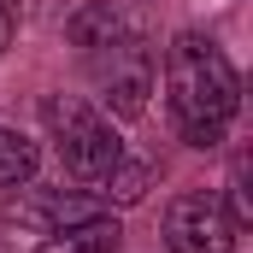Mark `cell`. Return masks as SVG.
<instances>
[{
    "instance_id": "obj_2",
    "label": "cell",
    "mask_w": 253,
    "mask_h": 253,
    "mask_svg": "<svg viewBox=\"0 0 253 253\" xmlns=\"http://www.w3.org/2000/svg\"><path fill=\"white\" fill-rule=\"evenodd\" d=\"M42 118H47V135H53V147H59L65 171H71L83 189L112 194V200H135V194L147 189V165H135L124 153V135L106 124L88 100L53 94V100L42 106Z\"/></svg>"
},
{
    "instance_id": "obj_9",
    "label": "cell",
    "mask_w": 253,
    "mask_h": 253,
    "mask_svg": "<svg viewBox=\"0 0 253 253\" xmlns=\"http://www.w3.org/2000/svg\"><path fill=\"white\" fill-rule=\"evenodd\" d=\"M12 36H18V0H0V53L12 47Z\"/></svg>"
},
{
    "instance_id": "obj_6",
    "label": "cell",
    "mask_w": 253,
    "mask_h": 253,
    "mask_svg": "<svg viewBox=\"0 0 253 253\" xmlns=\"http://www.w3.org/2000/svg\"><path fill=\"white\" fill-rule=\"evenodd\" d=\"M124 30H135V18H129L118 0H88V6H77V12H71V24H65V36H71V47H77V53H94V47L118 42Z\"/></svg>"
},
{
    "instance_id": "obj_10",
    "label": "cell",
    "mask_w": 253,
    "mask_h": 253,
    "mask_svg": "<svg viewBox=\"0 0 253 253\" xmlns=\"http://www.w3.org/2000/svg\"><path fill=\"white\" fill-rule=\"evenodd\" d=\"M0 253H6V248H0Z\"/></svg>"
},
{
    "instance_id": "obj_3",
    "label": "cell",
    "mask_w": 253,
    "mask_h": 253,
    "mask_svg": "<svg viewBox=\"0 0 253 253\" xmlns=\"http://www.w3.org/2000/svg\"><path fill=\"white\" fill-rule=\"evenodd\" d=\"M83 65H88V83L100 88V100H106L118 118H141V112H147V94H153V47H147L141 24L124 30L118 42L83 53Z\"/></svg>"
},
{
    "instance_id": "obj_1",
    "label": "cell",
    "mask_w": 253,
    "mask_h": 253,
    "mask_svg": "<svg viewBox=\"0 0 253 253\" xmlns=\"http://www.w3.org/2000/svg\"><path fill=\"white\" fill-rule=\"evenodd\" d=\"M165 106L189 147H218L230 135L236 112H242V77L212 36L183 30L165 47Z\"/></svg>"
},
{
    "instance_id": "obj_4",
    "label": "cell",
    "mask_w": 253,
    "mask_h": 253,
    "mask_svg": "<svg viewBox=\"0 0 253 253\" xmlns=\"http://www.w3.org/2000/svg\"><path fill=\"white\" fill-rule=\"evenodd\" d=\"M165 248L171 253H236V224L212 189H189L165 212Z\"/></svg>"
},
{
    "instance_id": "obj_5",
    "label": "cell",
    "mask_w": 253,
    "mask_h": 253,
    "mask_svg": "<svg viewBox=\"0 0 253 253\" xmlns=\"http://www.w3.org/2000/svg\"><path fill=\"white\" fill-rule=\"evenodd\" d=\"M94 212H100V200L88 189H36V194H12L6 224H18L30 236H53V230H71V224H83Z\"/></svg>"
},
{
    "instance_id": "obj_8",
    "label": "cell",
    "mask_w": 253,
    "mask_h": 253,
    "mask_svg": "<svg viewBox=\"0 0 253 253\" xmlns=\"http://www.w3.org/2000/svg\"><path fill=\"white\" fill-rule=\"evenodd\" d=\"M36 177V141L24 129L0 124V189H24Z\"/></svg>"
},
{
    "instance_id": "obj_7",
    "label": "cell",
    "mask_w": 253,
    "mask_h": 253,
    "mask_svg": "<svg viewBox=\"0 0 253 253\" xmlns=\"http://www.w3.org/2000/svg\"><path fill=\"white\" fill-rule=\"evenodd\" d=\"M36 253H118V218L94 212V218H83V224H71V230L42 236Z\"/></svg>"
}]
</instances>
